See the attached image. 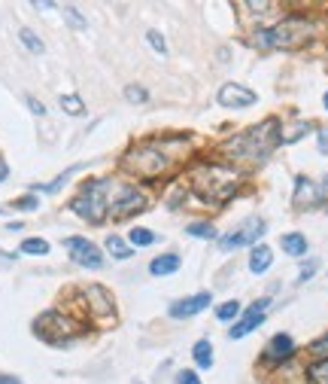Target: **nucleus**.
Returning a JSON list of instances; mask_svg holds the SVG:
<instances>
[{
  "label": "nucleus",
  "instance_id": "nucleus-1",
  "mask_svg": "<svg viewBox=\"0 0 328 384\" xmlns=\"http://www.w3.org/2000/svg\"><path fill=\"white\" fill-rule=\"evenodd\" d=\"M280 131H283L280 119L271 116V119H265L247 131H240V135L222 140L219 153L225 158H231V162H265V158L280 147Z\"/></svg>",
  "mask_w": 328,
  "mask_h": 384
},
{
  "label": "nucleus",
  "instance_id": "nucleus-2",
  "mask_svg": "<svg viewBox=\"0 0 328 384\" xmlns=\"http://www.w3.org/2000/svg\"><path fill=\"white\" fill-rule=\"evenodd\" d=\"M182 138H171V140H143V144L131 147L122 158V168L131 174V177H140V180H158L164 174L173 171L176 153L173 147H180Z\"/></svg>",
  "mask_w": 328,
  "mask_h": 384
},
{
  "label": "nucleus",
  "instance_id": "nucleus-3",
  "mask_svg": "<svg viewBox=\"0 0 328 384\" xmlns=\"http://www.w3.org/2000/svg\"><path fill=\"white\" fill-rule=\"evenodd\" d=\"M189 186L204 205L222 207L240 186V174L237 168L225 162H201L195 165V171L189 174Z\"/></svg>",
  "mask_w": 328,
  "mask_h": 384
},
{
  "label": "nucleus",
  "instance_id": "nucleus-4",
  "mask_svg": "<svg viewBox=\"0 0 328 384\" xmlns=\"http://www.w3.org/2000/svg\"><path fill=\"white\" fill-rule=\"evenodd\" d=\"M313 34V22L304 15H289V19L276 22L274 28H258L252 43L258 49H298L304 46Z\"/></svg>",
  "mask_w": 328,
  "mask_h": 384
},
{
  "label": "nucleus",
  "instance_id": "nucleus-5",
  "mask_svg": "<svg viewBox=\"0 0 328 384\" xmlns=\"http://www.w3.org/2000/svg\"><path fill=\"white\" fill-rule=\"evenodd\" d=\"M109 186H113V177L86 180L79 186L77 198L70 202V211L79 214L88 223H104L109 216Z\"/></svg>",
  "mask_w": 328,
  "mask_h": 384
},
{
  "label": "nucleus",
  "instance_id": "nucleus-6",
  "mask_svg": "<svg viewBox=\"0 0 328 384\" xmlns=\"http://www.w3.org/2000/svg\"><path fill=\"white\" fill-rule=\"evenodd\" d=\"M146 202H149L146 192L137 189L134 183L113 180V186H109V216H113V220H125V216L143 211Z\"/></svg>",
  "mask_w": 328,
  "mask_h": 384
},
{
  "label": "nucleus",
  "instance_id": "nucleus-7",
  "mask_svg": "<svg viewBox=\"0 0 328 384\" xmlns=\"http://www.w3.org/2000/svg\"><path fill=\"white\" fill-rule=\"evenodd\" d=\"M37 336L52 341V345H67L73 336H79V320L67 317L61 311H46L43 317H37Z\"/></svg>",
  "mask_w": 328,
  "mask_h": 384
},
{
  "label": "nucleus",
  "instance_id": "nucleus-8",
  "mask_svg": "<svg viewBox=\"0 0 328 384\" xmlns=\"http://www.w3.org/2000/svg\"><path fill=\"white\" fill-rule=\"evenodd\" d=\"M265 232H267V226H265L262 216H249V220H243L234 232L219 238V250H222V253H231V250H240V247H256L258 241L265 238Z\"/></svg>",
  "mask_w": 328,
  "mask_h": 384
},
{
  "label": "nucleus",
  "instance_id": "nucleus-9",
  "mask_svg": "<svg viewBox=\"0 0 328 384\" xmlns=\"http://www.w3.org/2000/svg\"><path fill=\"white\" fill-rule=\"evenodd\" d=\"M295 207H319L328 205V177L310 180V177H295V195H292Z\"/></svg>",
  "mask_w": 328,
  "mask_h": 384
},
{
  "label": "nucleus",
  "instance_id": "nucleus-10",
  "mask_svg": "<svg viewBox=\"0 0 328 384\" xmlns=\"http://www.w3.org/2000/svg\"><path fill=\"white\" fill-rule=\"evenodd\" d=\"M267 308H271V299H267V296L258 299V302H252L247 311H243L237 320H234V327L228 330V339H243V336H249V332H256V330L265 323Z\"/></svg>",
  "mask_w": 328,
  "mask_h": 384
},
{
  "label": "nucleus",
  "instance_id": "nucleus-11",
  "mask_svg": "<svg viewBox=\"0 0 328 384\" xmlns=\"http://www.w3.org/2000/svg\"><path fill=\"white\" fill-rule=\"evenodd\" d=\"M64 247L70 250V260L77 265H82V269H100V265H104V253H100V247L91 244L88 238H79V235L64 238Z\"/></svg>",
  "mask_w": 328,
  "mask_h": 384
},
{
  "label": "nucleus",
  "instance_id": "nucleus-12",
  "mask_svg": "<svg viewBox=\"0 0 328 384\" xmlns=\"http://www.w3.org/2000/svg\"><path fill=\"white\" fill-rule=\"evenodd\" d=\"M82 302H86L88 314L97 317V320H104V317H116L113 293H109L107 287H100V283H88V287L82 290Z\"/></svg>",
  "mask_w": 328,
  "mask_h": 384
},
{
  "label": "nucleus",
  "instance_id": "nucleus-13",
  "mask_svg": "<svg viewBox=\"0 0 328 384\" xmlns=\"http://www.w3.org/2000/svg\"><path fill=\"white\" fill-rule=\"evenodd\" d=\"M216 101L222 107H228V110H247V107L258 101V95L249 86H243V82H225V86L219 89Z\"/></svg>",
  "mask_w": 328,
  "mask_h": 384
},
{
  "label": "nucleus",
  "instance_id": "nucleus-14",
  "mask_svg": "<svg viewBox=\"0 0 328 384\" xmlns=\"http://www.w3.org/2000/svg\"><path fill=\"white\" fill-rule=\"evenodd\" d=\"M262 360H265L267 366H276V369H280L283 363L295 360V339H292L289 332H276V336L265 345Z\"/></svg>",
  "mask_w": 328,
  "mask_h": 384
},
{
  "label": "nucleus",
  "instance_id": "nucleus-15",
  "mask_svg": "<svg viewBox=\"0 0 328 384\" xmlns=\"http://www.w3.org/2000/svg\"><path fill=\"white\" fill-rule=\"evenodd\" d=\"M210 302H213V293H195V296H186V299H176V302H171V308H167V314L173 317V320H189V317H195L201 311H207Z\"/></svg>",
  "mask_w": 328,
  "mask_h": 384
},
{
  "label": "nucleus",
  "instance_id": "nucleus-16",
  "mask_svg": "<svg viewBox=\"0 0 328 384\" xmlns=\"http://www.w3.org/2000/svg\"><path fill=\"white\" fill-rule=\"evenodd\" d=\"M274 265V250L267 244H256L249 253V272L252 274H265Z\"/></svg>",
  "mask_w": 328,
  "mask_h": 384
},
{
  "label": "nucleus",
  "instance_id": "nucleus-17",
  "mask_svg": "<svg viewBox=\"0 0 328 384\" xmlns=\"http://www.w3.org/2000/svg\"><path fill=\"white\" fill-rule=\"evenodd\" d=\"M180 253H162V256H155L153 263H149V272L155 274V278H167V274H173V272H180Z\"/></svg>",
  "mask_w": 328,
  "mask_h": 384
},
{
  "label": "nucleus",
  "instance_id": "nucleus-18",
  "mask_svg": "<svg viewBox=\"0 0 328 384\" xmlns=\"http://www.w3.org/2000/svg\"><path fill=\"white\" fill-rule=\"evenodd\" d=\"M280 247H283V253H289V256H304L310 250L307 238L301 235V232H286V235L280 238Z\"/></svg>",
  "mask_w": 328,
  "mask_h": 384
},
{
  "label": "nucleus",
  "instance_id": "nucleus-19",
  "mask_svg": "<svg viewBox=\"0 0 328 384\" xmlns=\"http://www.w3.org/2000/svg\"><path fill=\"white\" fill-rule=\"evenodd\" d=\"M192 357H195V366H198V369H213L216 354H213V345H210V339L195 341V348H192Z\"/></svg>",
  "mask_w": 328,
  "mask_h": 384
},
{
  "label": "nucleus",
  "instance_id": "nucleus-20",
  "mask_svg": "<svg viewBox=\"0 0 328 384\" xmlns=\"http://www.w3.org/2000/svg\"><path fill=\"white\" fill-rule=\"evenodd\" d=\"M104 247L109 250V256H113V260H131V256H134L131 244H128L125 238H119V235H107Z\"/></svg>",
  "mask_w": 328,
  "mask_h": 384
},
{
  "label": "nucleus",
  "instance_id": "nucleus-21",
  "mask_svg": "<svg viewBox=\"0 0 328 384\" xmlns=\"http://www.w3.org/2000/svg\"><path fill=\"white\" fill-rule=\"evenodd\" d=\"M186 235L201 238V241H216L219 232H216V226L210 220H195V223H189V226H186Z\"/></svg>",
  "mask_w": 328,
  "mask_h": 384
},
{
  "label": "nucleus",
  "instance_id": "nucleus-22",
  "mask_svg": "<svg viewBox=\"0 0 328 384\" xmlns=\"http://www.w3.org/2000/svg\"><path fill=\"white\" fill-rule=\"evenodd\" d=\"M128 241L134 247H149V244H155V241H158V235L153 229H146V226H134L128 232Z\"/></svg>",
  "mask_w": 328,
  "mask_h": 384
},
{
  "label": "nucleus",
  "instance_id": "nucleus-23",
  "mask_svg": "<svg viewBox=\"0 0 328 384\" xmlns=\"http://www.w3.org/2000/svg\"><path fill=\"white\" fill-rule=\"evenodd\" d=\"M240 314H243V305L237 302V299H228V302H222V305L216 308V317H219V320H222V323L237 320Z\"/></svg>",
  "mask_w": 328,
  "mask_h": 384
},
{
  "label": "nucleus",
  "instance_id": "nucleus-24",
  "mask_svg": "<svg viewBox=\"0 0 328 384\" xmlns=\"http://www.w3.org/2000/svg\"><path fill=\"white\" fill-rule=\"evenodd\" d=\"M19 253H24V256H46L49 253V241L46 238H24Z\"/></svg>",
  "mask_w": 328,
  "mask_h": 384
},
{
  "label": "nucleus",
  "instance_id": "nucleus-25",
  "mask_svg": "<svg viewBox=\"0 0 328 384\" xmlns=\"http://www.w3.org/2000/svg\"><path fill=\"white\" fill-rule=\"evenodd\" d=\"M19 40H22V43H24V46H28V49H31V52H33V55H43V52H46L43 40H40L37 34H33V31H31V28H22V31H19Z\"/></svg>",
  "mask_w": 328,
  "mask_h": 384
},
{
  "label": "nucleus",
  "instance_id": "nucleus-26",
  "mask_svg": "<svg viewBox=\"0 0 328 384\" xmlns=\"http://www.w3.org/2000/svg\"><path fill=\"white\" fill-rule=\"evenodd\" d=\"M61 107L67 116H82L86 113V104H82L79 95H61Z\"/></svg>",
  "mask_w": 328,
  "mask_h": 384
},
{
  "label": "nucleus",
  "instance_id": "nucleus-27",
  "mask_svg": "<svg viewBox=\"0 0 328 384\" xmlns=\"http://www.w3.org/2000/svg\"><path fill=\"white\" fill-rule=\"evenodd\" d=\"M307 375H310V381H313V384H328V357H325V360H316L307 369Z\"/></svg>",
  "mask_w": 328,
  "mask_h": 384
},
{
  "label": "nucleus",
  "instance_id": "nucleus-28",
  "mask_svg": "<svg viewBox=\"0 0 328 384\" xmlns=\"http://www.w3.org/2000/svg\"><path fill=\"white\" fill-rule=\"evenodd\" d=\"M125 98H128L131 104H146L149 101V91L143 89V86H128V89H125Z\"/></svg>",
  "mask_w": 328,
  "mask_h": 384
},
{
  "label": "nucleus",
  "instance_id": "nucleus-29",
  "mask_svg": "<svg viewBox=\"0 0 328 384\" xmlns=\"http://www.w3.org/2000/svg\"><path fill=\"white\" fill-rule=\"evenodd\" d=\"M146 40H149V46H153L162 58L167 55V40H164L162 34H158V31H146Z\"/></svg>",
  "mask_w": 328,
  "mask_h": 384
},
{
  "label": "nucleus",
  "instance_id": "nucleus-30",
  "mask_svg": "<svg viewBox=\"0 0 328 384\" xmlns=\"http://www.w3.org/2000/svg\"><path fill=\"white\" fill-rule=\"evenodd\" d=\"M61 13H64V19L70 22L77 31H82V28H86V19H82V15H79V10H77V6H64Z\"/></svg>",
  "mask_w": 328,
  "mask_h": 384
},
{
  "label": "nucleus",
  "instance_id": "nucleus-31",
  "mask_svg": "<svg viewBox=\"0 0 328 384\" xmlns=\"http://www.w3.org/2000/svg\"><path fill=\"white\" fill-rule=\"evenodd\" d=\"M310 354H313L316 360H325V357H328V332H325L322 339H316L313 345H310Z\"/></svg>",
  "mask_w": 328,
  "mask_h": 384
},
{
  "label": "nucleus",
  "instance_id": "nucleus-32",
  "mask_svg": "<svg viewBox=\"0 0 328 384\" xmlns=\"http://www.w3.org/2000/svg\"><path fill=\"white\" fill-rule=\"evenodd\" d=\"M37 195H22V198H15V202H13V207H15V211H37Z\"/></svg>",
  "mask_w": 328,
  "mask_h": 384
},
{
  "label": "nucleus",
  "instance_id": "nucleus-33",
  "mask_svg": "<svg viewBox=\"0 0 328 384\" xmlns=\"http://www.w3.org/2000/svg\"><path fill=\"white\" fill-rule=\"evenodd\" d=\"M176 384H201V378L195 369H182V372H176Z\"/></svg>",
  "mask_w": 328,
  "mask_h": 384
},
{
  "label": "nucleus",
  "instance_id": "nucleus-34",
  "mask_svg": "<svg viewBox=\"0 0 328 384\" xmlns=\"http://www.w3.org/2000/svg\"><path fill=\"white\" fill-rule=\"evenodd\" d=\"M316 149L322 156H328V128H319L316 131Z\"/></svg>",
  "mask_w": 328,
  "mask_h": 384
},
{
  "label": "nucleus",
  "instance_id": "nucleus-35",
  "mask_svg": "<svg viewBox=\"0 0 328 384\" xmlns=\"http://www.w3.org/2000/svg\"><path fill=\"white\" fill-rule=\"evenodd\" d=\"M316 260H310V263H304V265H301V274H298V281H310V278H313V272H316Z\"/></svg>",
  "mask_w": 328,
  "mask_h": 384
},
{
  "label": "nucleus",
  "instance_id": "nucleus-36",
  "mask_svg": "<svg viewBox=\"0 0 328 384\" xmlns=\"http://www.w3.org/2000/svg\"><path fill=\"white\" fill-rule=\"evenodd\" d=\"M28 107H31V113H37V116H46V107L37 101V98H28Z\"/></svg>",
  "mask_w": 328,
  "mask_h": 384
},
{
  "label": "nucleus",
  "instance_id": "nucleus-37",
  "mask_svg": "<svg viewBox=\"0 0 328 384\" xmlns=\"http://www.w3.org/2000/svg\"><path fill=\"white\" fill-rule=\"evenodd\" d=\"M0 384H22L15 375H0Z\"/></svg>",
  "mask_w": 328,
  "mask_h": 384
},
{
  "label": "nucleus",
  "instance_id": "nucleus-38",
  "mask_svg": "<svg viewBox=\"0 0 328 384\" xmlns=\"http://www.w3.org/2000/svg\"><path fill=\"white\" fill-rule=\"evenodd\" d=\"M6 177H10V168H6V162L0 158V180H6Z\"/></svg>",
  "mask_w": 328,
  "mask_h": 384
},
{
  "label": "nucleus",
  "instance_id": "nucleus-39",
  "mask_svg": "<svg viewBox=\"0 0 328 384\" xmlns=\"http://www.w3.org/2000/svg\"><path fill=\"white\" fill-rule=\"evenodd\" d=\"M322 104H325V110H328V91H325V98H322Z\"/></svg>",
  "mask_w": 328,
  "mask_h": 384
},
{
  "label": "nucleus",
  "instance_id": "nucleus-40",
  "mask_svg": "<svg viewBox=\"0 0 328 384\" xmlns=\"http://www.w3.org/2000/svg\"><path fill=\"white\" fill-rule=\"evenodd\" d=\"M0 214H3V211H0Z\"/></svg>",
  "mask_w": 328,
  "mask_h": 384
}]
</instances>
